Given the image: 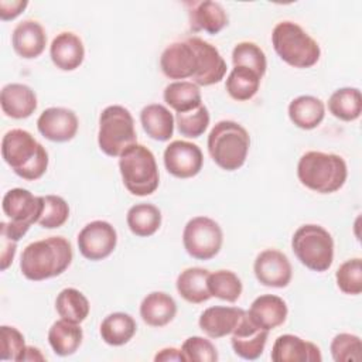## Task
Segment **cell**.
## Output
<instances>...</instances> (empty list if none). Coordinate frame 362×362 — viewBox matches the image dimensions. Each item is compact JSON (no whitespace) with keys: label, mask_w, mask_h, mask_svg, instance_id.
<instances>
[{"label":"cell","mask_w":362,"mask_h":362,"mask_svg":"<svg viewBox=\"0 0 362 362\" xmlns=\"http://www.w3.org/2000/svg\"><path fill=\"white\" fill-rule=\"evenodd\" d=\"M74 257L71 242L62 236H49L31 242L20 257V270L27 280L42 281L62 274Z\"/></svg>","instance_id":"1"},{"label":"cell","mask_w":362,"mask_h":362,"mask_svg":"<svg viewBox=\"0 0 362 362\" xmlns=\"http://www.w3.org/2000/svg\"><path fill=\"white\" fill-rule=\"evenodd\" d=\"M4 163L25 181L41 178L48 168V153L34 136L23 129H11L1 139Z\"/></svg>","instance_id":"2"},{"label":"cell","mask_w":362,"mask_h":362,"mask_svg":"<svg viewBox=\"0 0 362 362\" xmlns=\"http://www.w3.org/2000/svg\"><path fill=\"white\" fill-rule=\"evenodd\" d=\"M298 181L318 194H332L341 189L348 177L345 160L334 153L307 151L297 163Z\"/></svg>","instance_id":"3"},{"label":"cell","mask_w":362,"mask_h":362,"mask_svg":"<svg viewBox=\"0 0 362 362\" xmlns=\"http://www.w3.org/2000/svg\"><path fill=\"white\" fill-rule=\"evenodd\" d=\"M208 153L214 163L225 171L239 170L247 157L250 137L247 130L233 120H221L209 132Z\"/></svg>","instance_id":"4"},{"label":"cell","mask_w":362,"mask_h":362,"mask_svg":"<svg viewBox=\"0 0 362 362\" xmlns=\"http://www.w3.org/2000/svg\"><path fill=\"white\" fill-rule=\"evenodd\" d=\"M272 44L281 61L294 68H311L321 57L318 42L293 21H280L274 25Z\"/></svg>","instance_id":"5"},{"label":"cell","mask_w":362,"mask_h":362,"mask_svg":"<svg viewBox=\"0 0 362 362\" xmlns=\"http://www.w3.org/2000/svg\"><path fill=\"white\" fill-rule=\"evenodd\" d=\"M119 171L126 189L136 197L151 195L158 188L156 157L143 144H132L119 156Z\"/></svg>","instance_id":"6"},{"label":"cell","mask_w":362,"mask_h":362,"mask_svg":"<svg viewBox=\"0 0 362 362\" xmlns=\"http://www.w3.org/2000/svg\"><path fill=\"white\" fill-rule=\"evenodd\" d=\"M291 249L300 263L313 272H325L334 262V239L321 225L300 226L291 238Z\"/></svg>","instance_id":"7"},{"label":"cell","mask_w":362,"mask_h":362,"mask_svg":"<svg viewBox=\"0 0 362 362\" xmlns=\"http://www.w3.org/2000/svg\"><path fill=\"white\" fill-rule=\"evenodd\" d=\"M136 143L137 133L130 110L120 105L106 106L99 116L98 144L100 151L109 157H119Z\"/></svg>","instance_id":"8"},{"label":"cell","mask_w":362,"mask_h":362,"mask_svg":"<svg viewBox=\"0 0 362 362\" xmlns=\"http://www.w3.org/2000/svg\"><path fill=\"white\" fill-rule=\"evenodd\" d=\"M44 197H37L25 188L8 189L1 201V209L10 222H0V230L14 240H20L33 223H38L42 214Z\"/></svg>","instance_id":"9"},{"label":"cell","mask_w":362,"mask_h":362,"mask_svg":"<svg viewBox=\"0 0 362 362\" xmlns=\"http://www.w3.org/2000/svg\"><path fill=\"white\" fill-rule=\"evenodd\" d=\"M223 243V233L216 221L208 216L189 219L182 230V245L185 252L197 260L215 257Z\"/></svg>","instance_id":"10"},{"label":"cell","mask_w":362,"mask_h":362,"mask_svg":"<svg viewBox=\"0 0 362 362\" xmlns=\"http://www.w3.org/2000/svg\"><path fill=\"white\" fill-rule=\"evenodd\" d=\"M117 245V232L106 221H92L78 233V249L81 255L92 262L103 260L113 253Z\"/></svg>","instance_id":"11"},{"label":"cell","mask_w":362,"mask_h":362,"mask_svg":"<svg viewBox=\"0 0 362 362\" xmlns=\"http://www.w3.org/2000/svg\"><path fill=\"white\" fill-rule=\"evenodd\" d=\"M165 170L175 178H192L202 170L204 154L191 141L174 140L164 150Z\"/></svg>","instance_id":"12"},{"label":"cell","mask_w":362,"mask_h":362,"mask_svg":"<svg viewBox=\"0 0 362 362\" xmlns=\"http://www.w3.org/2000/svg\"><path fill=\"white\" fill-rule=\"evenodd\" d=\"M187 41L192 45L198 57V66L191 78L192 82L198 86H209L221 82L228 66L218 48L199 37H189Z\"/></svg>","instance_id":"13"},{"label":"cell","mask_w":362,"mask_h":362,"mask_svg":"<svg viewBox=\"0 0 362 362\" xmlns=\"http://www.w3.org/2000/svg\"><path fill=\"white\" fill-rule=\"evenodd\" d=\"M253 272L260 284L273 288L287 287L293 276L288 257L277 249H266L260 252L255 259Z\"/></svg>","instance_id":"14"},{"label":"cell","mask_w":362,"mask_h":362,"mask_svg":"<svg viewBox=\"0 0 362 362\" xmlns=\"http://www.w3.org/2000/svg\"><path fill=\"white\" fill-rule=\"evenodd\" d=\"M79 127L78 116L74 110L59 106H52L38 116L37 129L42 137L55 143L72 140Z\"/></svg>","instance_id":"15"},{"label":"cell","mask_w":362,"mask_h":362,"mask_svg":"<svg viewBox=\"0 0 362 362\" xmlns=\"http://www.w3.org/2000/svg\"><path fill=\"white\" fill-rule=\"evenodd\" d=\"M198 66V57L192 45L185 41L170 44L160 57L161 72L170 79L192 78Z\"/></svg>","instance_id":"16"},{"label":"cell","mask_w":362,"mask_h":362,"mask_svg":"<svg viewBox=\"0 0 362 362\" xmlns=\"http://www.w3.org/2000/svg\"><path fill=\"white\" fill-rule=\"evenodd\" d=\"M245 315L246 311L239 307L214 305L202 311L198 325L209 338L218 339L230 335Z\"/></svg>","instance_id":"17"},{"label":"cell","mask_w":362,"mask_h":362,"mask_svg":"<svg viewBox=\"0 0 362 362\" xmlns=\"http://www.w3.org/2000/svg\"><path fill=\"white\" fill-rule=\"evenodd\" d=\"M230 335L233 352L246 361H255L260 358L264 351L269 331L252 322L246 313V315L242 318V321Z\"/></svg>","instance_id":"18"},{"label":"cell","mask_w":362,"mask_h":362,"mask_svg":"<svg viewBox=\"0 0 362 362\" xmlns=\"http://www.w3.org/2000/svg\"><path fill=\"white\" fill-rule=\"evenodd\" d=\"M189 28L194 33L218 34L228 25V14L221 3L212 0L187 1Z\"/></svg>","instance_id":"19"},{"label":"cell","mask_w":362,"mask_h":362,"mask_svg":"<svg viewBox=\"0 0 362 362\" xmlns=\"http://www.w3.org/2000/svg\"><path fill=\"white\" fill-rule=\"evenodd\" d=\"M273 362H321L320 348L293 334H283L276 338L272 348Z\"/></svg>","instance_id":"20"},{"label":"cell","mask_w":362,"mask_h":362,"mask_svg":"<svg viewBox=\"0 0 362 362\" xmlns=\"http://www.w3.org/2000/svg\"><path fill=\"white\" fill-rule=\"evenodd\" d=\"M11 45L18 57L33 59L44 52L47 45V34L38 21L24 20L13 30Z\"/></svg>","instance_id":"21"},{"label":"cell","mask_w":362,"mask_h":362,"mask_svg":"<svg viewBox=\"0 0 362 362\" xmlns=\"http://www.w3.org/2000/svg\"><path fill=\"white\" fill-rule=\"evenodd\" d=\"M49 57L52 64L61 71H75L85 58V47L82 40L71 33H59L49 45Z\"/></svg>","instance_id":"22"},{"label":"cell","mask_w":362,"mask_h":362,"mask_svg":"<svg viewBox=\"0 0 362 362\" xmlns=\"http://www.w3.org/2000/svg\"><path fill=\"white\" fill-rule=\"evenodd\" d=\"M35 92L24 83H7L0 92V106L11 119H27L37 109Z\"/></svg>","instance_id":"23"},{"label":"cell","mask_w":362,"mask_h":362,"mask_svg":"<svg viewBox=\"0 0 362 362\" xmlns=\"http://www.w3.org/2000/svg\"><path fill=\"white\" fill-rule=\"evenodd\" d=\"M288 314L286 301L274 294H263L253 300L247 317L257 327L270 331L284 324Z\"/></svg>","instance_id":"24"},{"label":"cell","mask_w":362,"mask_h":362,"mask_svg":"<svg viewBox=\"0 0 362 362\" xmlns=\"http://www.w3.org/2000/svg\"><path fill=\"white\" fill-rule=\"evenodd\" d=\"M177 314L175 300L164 291H151L140 304V317L150 327H164L170 324Z\"/></svg>","instance_id":"25"},{"label":"cell","mask_w":362,"mask_h":362,"mask_svg":"<svg viewBox=\"0 0 362 362\" xmlns=\"http://www.w3.org/2000/svg\"><path fill=\"white\" fill-rule=\"evenodd\" d=\"M288 117L294 126L303 130H313L325 117L324 102L313 95H300L288 103Z\"/></svg>","instance_id":"26"},{"label":"cell","mask_w":362,"mask_h":362,"mask_svg":"<svg viewBox=\"0 0 362 362\" xmlns=\"http://www.w3.org/2000/svg\"><path fill=\"white\" fill-rule=\"evenodd\" d=\"M140 123L148 137L157 141H167L173 137L175 119L164 105L151 103L141 109Z\"/></svg>","instance_id":"27"},{"label":"cell","mask_w":362,"mask_h":362,"mask_svg":"<svg viewBox=\"0 0 362 362\" xmlns=\"http://www.w3.org/2000/svg\"><path fill=\"white\" fill-rule=\"evenodd\" d=\"M83 339V331L79 324L68 320L55 321L48 331V342L58 356H69L75 354Z\"/></svg>","instance_id":"28"},{"label":"cell","mask_w":362,"mask_h":362,"mask_svg":"<svg viewBox=\"0 0 362 362\" xmlns=\"http://www.w3.org/2000/svg\"><path fill=\"white\" fill-rule=\"evenodd\" d=\"M209 270L202 267H188L182 270L175 281L178 294L191 304H201L211 298L208 290Z\"/></svg>","instance_id":"29"},{"label":"cell","mask_w":362,"mask_h":362,"mask_svg":"<svg viewBox=\"0 0 362 362\" xmlns=\"http://www.w3.org/2000/svg\"><path fill=\"white\" fill-rule=\"evenodd\" d=\"M137 324L127 313H112L100 322V337L103 342L112 346H122L127 344L136 334Z\"/></svg>","instance_id":"30"},{"label":"cell","mask_w":362,"mask_h":362,"mask_svg":"<svg viewBox=\"0 0 362 362\" xmlns=\"http://www.w3.org/2000/svg\"><path fill=\"white\" fill-rule=\"evenodd\" d=\"M163 98L164 102L175 110V113L189 112L202 105L199 86L192 81H175L168 83L164 89Z\"/></svg>","instance_id":"31"},{"label":"cell","mask_w":362,"mask_h":362,"mask_svg":"<svg viewBox=\"0 0 362 362\" xmlns=\"http://www.w3.org/2000/svg\"><path fill=\"white\" fill-rule=\"evenodd\" d=\"M126 222L133 235L148 238L161 226V211L154 204L140 202L129 208Z\"/></svg>","instance_id":"32"},{"label":"cell","mask_w":362,"mask_h":362,"mask_svg":"<svg viewBox=\"0 0 362 362\" xmlns=\"http://www.w3.org/2000/svg\"><path fill=\"white\" fill-rule=\"evenodd\" d=\"M329 113L344 122H354L362 113V95L358 88H339L328 99Z\"/></svg>","instance_id":"33"},{"label":"cell","mask_w":362,"mask_h":362,"mask_svg":"<svg viewBox=\"0 0 362 362\" xmlns=\"http://www.w3.org/2000/svg\"><path fill=\"white\" fill-rule=\"evenodd\" d=\"M55 310L61 318L81 324L89 315L90 304L82 291L74 287H66L57 296Z\"/></svg>","instance_id":"34"},{"label":"cell","mask_w":362,"mask_h":362,"mask_svg":"<svg viewBox=\"0 0 362 362\" xmlns=\"http://www.w3.org/2000/svg\"><path fill=\"white\" fill-rule=\"evenodd\" d=\"M260 81L262 76H259L255 71L245 66H233L226 78L225 88L232 99L238 102H246L257 93Z\"/></svg>","instance_id":"35"},{"label":"cell","mask_w":362,"mask_h":362,"mask_svg":"<svg viewBox=\"0 0 362 362\" xmlns=\"http://www.w3.org/2000/svg\"><path fill=\"white\" fill-rule=\"evenodd\" d=\"M208 290L211 297H216L219 300L235 303L242 291V280L232 270H216L209 273L208 276Z\"/></svg>","instance_id":"36"},{"label":"cell","mask_w":362,"mask_h":362,"mask_svg":"<svg viewBox=\"0 0 362 362\" xmlns=\"http://www.w3.org/2000/svg\"><path fill=\"white\" fill-rule=\"evenodd\" d=\"M233 66H245L255 71L259 76L266 74L267 59L264 51L252 41L238 42L232 49Z\"/></svg>","instance_id":"37"},{"label":"cell","mask_w":362,"mask_h":362,"mask_svg":"<svg viewBox=\"0 0 362 362\" xmlns=\"http://www.w3.org/2000/svg\"><path fill=\"white\" fill-rule=\"evenodd\" d=\"M175 124L178 127V132L181 136L197 139L205 133L209 124V112L205 105L198 106L194 110L184 112V113H175Z\"/></svg>","instance_id":"38"},{"label":"cell","mask_w":362,"mask_h":362,"mask_svg":"<svg viewBox=\"0 0 362 362\" xmlns=\"http://www.w3.org/2000/svg\"><path fill=\"white\" fill-rule=\"evenodd\" d=\"M338 288L348 296H358L362 293V260L354 257L344 262L335 272Z\"/></svg>","instance_id":"39"},{"label":"cell","mask_w":362,"mask_h":362,"mask_svg":"<svg viewBox=\"0 0 362 362\" xmlns=\"http://www.w3.org/2000/svg\"><path fill=\"white\" fill-rule=\"evenodd\" d=\"M69 218V205L59 195H45L42 214L38 219V225L45 229L61 228Z\"/></svg>","instance_id":"40"},{"label":"cell","mask_w":362,"mask_h":362,"mask_svg":"<svg viewBox=\"0 0 362 362\" xmlns=\"http://www.w3.org/2000/svg\"><path fill=\"white\" fill-rule=\"evenodd\" d=\"M329 351L335 362H358L362 359L361 338L355 334H337L331 341Z\"/></svg>","instance_id":"41"},{"label":"cell","mask_w":362,"mask_h":362,"mask_svg":"<svg viewBox=\"0 0 362 362\" xmlns=\"http://www.w3.org/2000/svg\"><path fill=\"white\" fill-rule=\"evenodd\" d=\"M0 345H1V361H16L23 362L27 345L24 342V335L10 325L0 327Z\"/></svg>","instance_id":"42"},{"label":"cell","mask_w":362,"mask_h":362,"mask_svg":"<svg viewBox=\"0 0 362 362\" xmlns=\"http://www.w3.org/2000/svg\"><path fill=\"white\" fill-rule=\"evenodd\" d=\"M181 352L185 362H215L218 361V352L215 345L204 337H189L181 345Z\"/></svg>","instance_id":"43"},{"label":"cell","mask_w":362,"mask_h":362,"mask_svg":"<svg viewBox=\"0 0 362 362\" xmlns=\"http://www.w3.org/2000/svg\"><path fill=\"white\" fill-rule=\"evenodd\" d=\"M0 269L1 272H4L14 260L16 256V250H17V240L11 239L8 235L1 232V238H0Z\"/></svg>","instance_id":"44"},{"label":"cell","mask_w":362,"mask_h":362,"mask_svg":"<svg viewBox=\"0 0 362 362\" xmlns=\"http://www.w3.org/2000/svg\"><path fill=\"white\" fill-rule=\"evenodd\" d=\"M27 6H28L27 0H11V1L0 0V18L3 21L14 20L25 10Z\"/></svg>","instance_id":"45"},{"label":"cell","mask_w":362,"mask_h":362,"mask_svg":"<svg viewBox=\"0 0 362 362\" xmlns=\"http://www.w3.org/2000/svg\"><path fill=\"white\" fill-rule=\"evenodd\" d=\"M156 362H185V358L181 352V349H177L174 346L163 348L154 355Z\"/></svg>","instance_id":"46"},{"label":"cell","mask_w":362,"mask_h":362,"mask_svg":"<svg viewBox=\"0 0 362 362\" xmlns=\"http://www.w3.org/2000/svg\"><path fill=\"white\" fill-rule=\"evenodd\" d=\"M23 361H30V362H35V361H45V356L41 354V351L35 346H27L25 354Z\"/></svg>","instance_id":"47"}]
</instances>
